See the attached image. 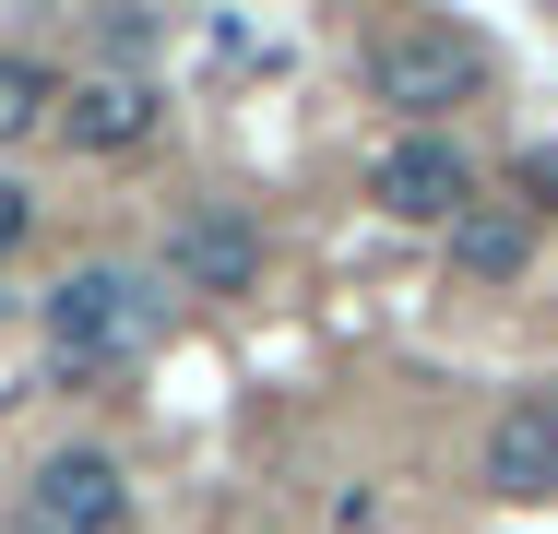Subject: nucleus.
<instances>
[{
  "label": "nucleus",
  "mask_w": 558,
  "mask_h": 534,
  "mask_svg": "<svg viewBox=\"0 0 558 534\" xmlns=\"http://www.w3.org/2000/svg\"><path fill=\"white\" fill-rule=\"evenodd\" d=\"M143 332H155V298L131 274H108V262L48 286V356L60 368H119V356H143Z\"/></svg>",
  "instance_id": "f257e3e1"
},
{
  "label": "nucleus",
  "mask_w": 558,
  "mask_h": 534,
  "mask_svg": "<svg viewBox=\"0 0 558 534\" xmlns=\"http://www.w3.org/2000/svg\"><path fill=\"white\" fill-rule=\"evenodd\" d=\"M143 131H155V96H143L131 72H96L84 96L60 107V143H72V155H131Z\"/></svg>",
  "instance_id": "0eeeda50"
},
{
  "label": "nucleus",
  "mask_w": 558,
  "mask_h": 534,
  "mask_svg": "<svg viewBox=\"0 0 558 534\" xmlns=\"http://www.w3.org/2000/svg\"><path fill=\"white\" fill-rule=\"evenodd\" d=\"M368 203L392 214V226H451V214L475 203V179H463V155H451L440 131H404V143L368 167Z\"/></svg>",
  "instance_id": "39448f33"
},
{
  "label": "nucleus",
  "mask_w": 558,
  "mask_h": 534,
  "mask_svg": "<svg viewBox=\"0 0 558 534\" xmlns=\"http://www.w3.org/2000/svg\"><path fill=\"white\" fill-rule=\"evenodd\" d=\"M487 487L499 499H558V392H511L487 416Z\"/></svg>",
  "instance_id": "423d86ee"
},
{
  "label": "nucleus",
  "mask_w": 558,
  "mask_h": 534,
  "mask_svg": "<svg viewBox=\"0 0 558 534\" xmlns=\"http://www.w3.org/2000/svg\"><path fill=\"white\" fill-rule=\"evenodd\" d=\"M451 250H463V274H523V250H535V238H523V214H463V238H451Z\"/></svg>",
  "instance_id": "1a4fd4ad"
},
{
  "label": "nucleus",
  "mask_w": 558,
  "mask_h": 534,
  "mask_svg": "<svg viewBox=\"0 0 558 534\" xmlns=\"http://www.w3.org/2000/svg\"><path fill=\"white\" fill-rule=\"evenodd\" d=\"M167 274L191 286V298H250V274H262V226L238 203H191L167 226Z\"/></svg>",
  "instance_id": "20e7f679"
},
{
  "label": "nucleus",
  "mask_w": 558,
  "mask_h": 534,
  "mask_svg": "<svg viewBox=\"0 0 558 534\" xmlns=\"http://www.w3.org/2000/svg\"><path fill=\"white\" fill-rule=\"evenodd\" d=\"M475 72H487V60H475L463 24H392V36H368V96L380 107H416V119H428V107H463Z\"/></svg>",
  "instance_id": "f03ea898"
},
{
  "label": "nucleus",
  "mask_w": 558,
  "mask_h": 534,
  "mask_svg": "<svg viewBox=\"0 0 558 534\" xmlns=\"http://www.w3.org/2000/svg\"><path fill=\"white\" fill-rule=\"evenodd\" d=\"M12 534H131V475L108 451H48L12 499Z\"/></svg>",
  "instance_id": "7ed1b4c3"
},
{
  "label": "nucleus",
  "mask_w": 558,
  "mask_h": 534,
  "mask_svg": "<svg viewBox=\"0 0 558 534\" xmlns=\"http://www.w3.org/2000/svg\"><path fill=\"white\" fill-rule=\"evenodd\" d=\"M523 191H535V203H558V143H535V155H523Z\"/></svg>",
  "instance_id": "9d476101"
},
{
  "label": "nucleus",
  "mask_w": 558,
  "mask_h": 534,
  "mask_svg": "<svg viewBox=\"0 0 558 534\" xmlns=\"http://www.w3.org/2000/svg\"><path fill=\"white\" fill-rule=\"evenodd\" d=\"M48 119H60V84H48V60L0 48V143H24V131H48Z\"/></svg>",
  "instance_id": "6e6552de"
},
{
  "label": "nucleus",
  "mask_w": 558,
  "mask_h": 534,
  "mask_svg": "<svg viewBox=\"0 0 558 534\" xmlns=\"http://www.w3.org/2000/svg\"><path fill=\"white\" fill-rule=\"evenodd\" d=\"M12 250H24V191L0 179V262H12Z\"/></svg>",
  "instance_id": "9b49d317"
}]
</instances>
